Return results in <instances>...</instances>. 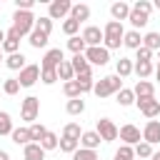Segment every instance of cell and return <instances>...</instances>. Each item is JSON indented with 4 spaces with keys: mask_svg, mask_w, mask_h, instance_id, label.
Listing matches in <instances>:
<instances>
[{
    "mask_svg": "<svg viewBox=\"0 0 160 160\" xmlns=\"http://www.w3.org/2000/svg\"><path fill=\"white\" fill-rule=\"evenodd\" d=\"M115 95H118V105H122V108H128V105L135 102V95H132V90H128V88H122V90L115 92Z\"/></svg>",
    "mask_w": 160,
    "mask_h": 160,
    "instance_id": "cell-34",
    "label": "cell"
},
{
    "mask_svg": "<svg viewBox=\"0 0 160 160\" xmlns=\"http://www.w3.org/2000/svg\"><path fill=\"white\" fill-rule=\"evenodd\" d=\"M155 72H160V62H158V70H155Z\"/></svg>",
    "mask_w": 160,
    "mask_h": 160,
    "instance_id": "cell-53",
    "label": "cell"
},
{
    "mask_svg": "<svg viewBox=\"0 0 160 160\" xmlns=\"http://www.w3.org/2000/svg\"><path fill=\"white\" fill-rule=\"evenodd\" d=\"M38 80H40V65H25L20 70V78H18L20 88H32Z\"/></svg>",
    "mask_w": 160,
    "mask_h": 160,
    "instance_id": "cell-7",
    "label": "cell"
},
{
    "mask_svg": "<svg viewBox=\"0 0 160 160\" xmlns=\"http://www.w3.org/2000/svg\"><path fill=\"white\" fill-rule=\"evenodd\" d=\"M135 105L140 108V112L145 115V118H155L158 112H160V100H155V98H142V100H135Z\"/></svg>",
    "mask_w": 160,
    "mask_h": 160,
    "instance_id": "cell-13",
    "label": "cell"
},
{
    "mask_svg": "<svg viewBox=\"0 0 160 160\" xmlns=\"http://www.w3.org/2000/svg\"><path fill=\"white\" fill-rule=\"evenodd\" d=\"M2 90H5V95H18V90H20L18 78H8V80L2 82Z\"/></svg>",
    "mask_w": 160,
    "mask_h": 160,
    "instance_id": "cell-43",
    "label": "cell"
},
{
    "mask_svg": "<svg viewBox=\"0 0 160 160\" xmlns=\"http://www.w3.org/2000/svg\"><path fill=\"white\" fill-rule=\"evenodd\" d=\"M62 90H65V95L70 98V100H75V98H80L82 92H80V85L75 82V80H68L65 85H62Z\"/></svg>",
    "mask_w": 160,
    "mask_h": 160,
    "instance_id": "cell-36",
    "label": "cell"
},
{
    "mask_svg": "<svg viewBox=\"0 0 160 160\" xmlns=\"http://www.w3.org/2000/svg\"><path fill=\"white\" fill-rule=\"evenodd\" d=\"M18 2V10H28L30 12V8H32V0H15Z\"/></svg>",
    "mask_w": 160,
    "mask_h": 160,
    "instance_id": "cell-48",
    "label": "cell"
},
{
    "mask_svg": "<svg viewBox=\"0 0 160 160\" xmlns=\"http://www.w3.org/2000/svg\"><path fill=\"white\" fill-rule=\"evenodd\" d=\"M72 160H98V152L95 150H85V148H78L72 152Z\"/></svg>",
    "mask_w": 160,
    "mask_h": 160,
    "instance_id": "cell-41",
    "label": "cell"
},
{
    "mask_svg": "<svg viewBox=\"0 0 160 160\" xmlns=\"http://www.w3.org/2000/svg\"><path fill=\"white\" fill-rule=\"evenodd\" d=\"M55 72H58V78H60V80H65V82H68V80H75V72H72V68H70V62H68V60H62V62L58 65V70H55Z\"/></svg>",
    "mask_w": 160,
    "mask_h": 160,
    "instance_id": "cell-26",
    "label": "cell"
},
{
    "mask_svg": "<svg viewBox=\"0 0 160 160\" xmlns=\"http://www.w3.org/2000/svg\"><path fill=\"white\" fill-rule=\"evenodd\" d=\"M62 60H65V58H62V50H60V48H52V50L45 52L40 70H58V65H60Z\"/></svg>",
    "mask_w": 160,
    "mask_h": 160,
    "instance_id": "cell-12",
    "label": "cell"
},
{
    "mask_svg": "<svg viewBox=\"0 0 160 160\" xmlns=\"http://www.w3.org/2000/svg\"><path fill=\"white\" fill-rule=\"evenodd\" d=\"M40 80H42L45 85H52V82L58 80V72H55V70H40Z\"/></svg>",
    "mask_w": 160,
    "mask_h": 160,
    "instance_id": "cell-47",
    "label": "cell"
},
{
    "mask_svg": "<svg viewBox=\"0 0 160 160\" xmlns=\"http://www.w3.org/2000/svg\"><path fill=\"white\" fill-rule=\"evenodd\" d=\"M28 130H30V142H40V140L45 138V132H48L42 122H32V125H30Z\"/></svg>",
    "mask_w": 160,
    "mask_h": 160,
    "instance_id": "cell-27",
    "label": "cell"
},
{
    "mask_svg": "<svg viewBox=\"0 0 160 160\" xmlns=\"http://www.w3.org/2000/svg\"><path fill=\"white\" fill-rule=\"evenodd\" d=\"M12 30L18 32V38H25L35 30V15L28 10H15L12 15Z\"/></svg>",
    "mask_w": 160,
    "mask_h": 160,
    "instance_id": "cell-2",
    "label": "cell"
},
{
    "mask_svg": "<svg viewBox=\"0 0 160 160\" xmlns=\"http://www.w3.org/2000/svg\"><path fill=\"white\" fill-rule=\"evenodd\" d=\"M150 160H160V152H152V158Z\"/></svg>",
    "mask_w": 160,
    "mask_h": 160,
    "instance_id": "cell-51",
    "label": "cell"
},
{
    "mask_svg": "<svg viewBox=\"0 0 160 160\" xmlns=\"http://www.w3.org/2000/svg\"><path fill=\"white\" fill-rule=\"evenodd\" d=\"M65 110H68V115H82V110H85V100H80V98H75V100H68Z\"/></svg>",
    "mask_w": 160,
    "mask_h": 160,
    "instance_id": "cell-28",
    "label": "cell"
},
{
    "mask_svg": "<svg viewBox=\"0 0 160 160\" xmlns=\"http://www.w3.org/2000/svg\"><path fill=\"white\" fill-rule=\"evenodd\" d=\"M58 140H60V138H58L55 132H50V130H48V132H45V138H42L38 145H40L42 150H55V148H58Z\"/></svg>",
    "mask_w": 160,
    "mask_h": 160,
    "instance_id": "cell-30",
    "label": "cell"
},
{
    "mask_svg": "<svg viewBox=\"0 0 160 160\" xmlns=\"http://www.w3.org/2000/svg\"><path fill=\"white\" fill-rule=\"evenodd\" d=\"M75 82L80 85V92H90V90H92V85H95V82H92V75H78V78H75Z\"/></svg>",
    "mask_w": 160,
    "mask_h": 160,
    "instance_id": "cell-39",
    "label": "cell"
},
{
    "mask_svg": "<svg viewBox=\"0 0 160 160\" xmlns=\"http://www.w3.org/2000/svg\"><path fill=\"white\" fill-rule=\"evenodd\" d=\"M95 132L100 135L102 142H110V140L118 138V128H115V122L108 120V118H100V120H98V130H95Z\"/></svg>",
    "mask_w": 160,
    "mask_h": 160,
    "instance_id": "cell-8",
    "label": "cell"
},
{
    "mask_svg": "<svg viewBox=\"0 0 160 160\" xmlns=\"http://www.w3.org/2000/svg\"><path fill=\"white\" fill-rule=\"evenodd\" d=\"M2 42H5V32L0 30V48H2Z\"/></svg>",
    "mask_w": 160,
    "mask_h": 160,
    "instance_id": "cell-50",
    "label": "cell"
},
{
    "mask_svg": "<svg viewBox=\"0 0 160 160\" xmlns=\"http://www.w3.org/2000/svg\"><path fill=\"white\" fill-rule=\"evenodd\" d=\"M5 65H8L10 70H22V68H25V55H22V52H12V55L5 58Z\"/></svg>",
    "mask_w": 160,
    "mask_h": 160,
    "instance_id": "cell-25",
    "label": "cell"
},
{
    "mask_svg": "<svg viewBox=\"0 0 160 160\" xmlns=\"http://www.w3.org/2000/svg\"><path fill=\"white\" fill-rule=\"evenodd\" d=\"M118 135H120V140H122V145H138V142H140V138H142V132H140V128H135L132 122H128V125H122V128L118 130Z\"/></svg>",
    "mask_w": 160,
    "mask_h": 160,
    "instance_id": "cell-9",
    "label": "cell"
},
{
    "mask_svg": "<svg viewBox=\"0 0 160 160\" xmlns=\"http://www.w3.org/2000/svg\"><path fill=\"white\" fill-rule=\"evenodd\" d=\"M100 142H102V140H100V135H98L95 130H88V132L80 135V145H82L85 150H98Z\"/></svg>",
    "mask_w": 160,
    "mask_h": 160,
    "instance_id": "cell-18",
    "label": "cell"
},
{
    "mask_svg": "<svg viewBox=\"0 0 160 160\" xmlns=\"http://www.w3.org/2000/svg\"><path fill=\"white\" fill-rule=\"evenodd\" d=\"M80 135H82V130H80L78 122H68V125L62 128V138H72V140L80 142Z\"/></svg>",
    "mask_w": 160,
    "mask_h": 160,
    "instance_id": "cell-29",
    "label": "cell"
},
{
    "mask_svg": "<svg viewBox=\"0 0 160 160\" xmlns=\"http://www.w3.org/2000/svg\"><path fill=\"white\" fill-rule=\"evenodd\" d=\"M142 48L148 50H160V32H148L142 38Z\"/></svg>",
    "mask_w": 160,
    "mask_h": 160,
    "instance_id": "cell-31",
    "label": "cell"
},
{
    "mask_svg": "<svg viewBox=\"0 0 160 160\" xmlns=\"http://www.w3.org/2000/svg\"><path fill=\"white\" fill-rule=\"evenodd\" d=\"M132 152L138 155V158H152V145H148V142H138L135 148H132Z\"/></svg>",
    "mask_w": 160,
    "mask_h": 160,
    "instance_id": "cell-40",
    "label": "cell"
},
{
    "mask_svg": "<svg viewBox=\"0 0 160 160\" xmlns=\"http://www.w3.org/2000/svg\"><path fill=\"white\" fill-rule=\"evenodd\" d=\"M78 145H80V142L72 140V138H60V140H58V148H60L62 152H70V155L78 150Z\"/></svg>",
    "mask_w": 160,
    "mask_h": 160,
    "instance_id": "cell-35",
    "label": "cell"
},
{
    "mask_svg": "<svg viewBox=\"0 0 160 160\" xmlns=\"http://www.w3.org/2000/svg\"><path fill=\"white\" fill-rule=\"evenodd\" d=\"M135 52H138L135 62H150V60H152V50H148V48H142V45H140Z\"/></svg>",
    "mask_w": 160,
    "mask_h": 160,
    "instance_id": "cell-46",
    "label": "cell"
},
{
    "mask_svg": "<svg viewBox=\"0 0 160 160\" xmlns=\"http://www.w3.org/2000/svg\"><path fill=\"white\" fill-rule=\"evenodd\" d=\"M132 72V60H128V58H120L118 62H115V75L122 80V78H128Z\"/></svg>",
    "mask_w": 160,
    "mask_h": 160,
    "instance_id": "cell-23",
    "label": "cell"
},
{
    "mask_svg": "<svg viewBox=\"0 0 160 160\" xmlns=\"http://www.w3.org/2000/svg\"><path fill=\"white\" fill-rule=\"evenodd\" d=\"M20 115H22V120H28V122L32 125V122L38 120V115H40V98H35V95H28V98L22 100Z\"/></svg>",
    "mask_w": 160,
    "mask_h": 160,
    "instance_id": "cell-5",
    "label": "cell"
},
{
    "mask_svg": "<svg viewBox=\"0 0 160 160\" xmlns=\"http://www.w3.org/2000/svg\"><path fill=\"white\" fill-rule=\"evenodd\" d=\"M35 30L50 35V32H52V20H50V18H35Z\"/></svg>",
    "mask_w": 160,
    "mask_h": 160,
    "instance_id": "cell-38",
    "label": "cell"
},
{
    "mask_svg": "<svg viewBox=\"0 0 160 160\" xmlns=\"http://www.w3.org/2000/svg\"><path fill=\"white\" fill-rule=\"evenodd\" d=\"M10 138H12L15 145H22V148H25V145L30 142V130H28V128H12Z\"/></svg>",
    "mask_w": 160,
    "mask_h": 160,
    "instance_id": "cell-20",
    "label": "cell"
},
{
    "mask_svg": "<svg viewBox=\"0 0 160 160\" xmlns=\"http://www.w3.org/2000/svg\"><path fill=\"white\" fill-rule=\"evenodd\" d=\"M68 48L72 50V55H82L88 45L82 42V38H80V35H75V38H70V40H68Z\"/></svg>",
    "mask_w": 160,
    "mask_h": 160,
    "instance_id": "cell-32",
    "label": "cell"
},
{
    "mask_svg": "<svg viewBox=\"0 0 160 160\" xmlns=\"http://www.w3.org/2000/svg\"><path fill=\"white\" fill-rule=\"evenodd\" d=\"M80 38H82V42H85L88 48H98V45L102 42V30H100L98 25H88Z\"/></svg>",
    "mask_w": 160,
    "mask_h": 160,
    "instance_id": "cell-11",
    "label": "cell"
},
{
    "mask_svg": "<svg viewBox=\"0 0 160 160\" xmlns=\"http://www.w3.org/2000/svg\"><path fill=\"white\" fill-rule=\"evenodd\" d=\"M18 48H20V40H15V38H8V35H5V42H2V48H0V50H5L8 55H12V52H18Z\"/></svg>",
    "mask_w": 160,
    "mask_h": 160,
    "instance_id": "cell-44",
    "label": "cell"
},
{
    "mask_svg": "<svg viewBox=\"0 0 160 160\" xmlns=\"http://www.w3.org/2000/svg\"><path fill=\"white\" fill-rule=\"evenodd\" d=\"M155 75H158V80H160V72H155Z\"/></svg>",
    "mask_w": 160,
    "mask_h": 160,
    "instance_id": "cell-55",
    "label": "cell"
},
{
    "mask_svg": "<svg viewBox=\"0 0 160 160\" xmlns=\"http://www.w3.org/2000/svg\"><path fill=\"white\" fill-rule=\"evenodd\" d=\"M132 158H135L132 148H130V145H120V150L115 152V158H112V160H132Z\"/></svg>",
    "mask_w": 160,
    "mask_h": 160,
    "instance_id": "cell-45",
    "label": "cell"
},
{
    "mask_svg": "<svg viewBox=\"0 0 160 160\" xmlns=\"http://www.w3.org/2000/svg\"><path fill=\"white\" fill-rule=\"evenodd\" d=\"M110 15H112V20L115 22H122V20H128V15H130V5L128 2H112L110 5Z\"/></svg>",
    "mask_w": 160,
    "mask_h": 160,
    "instance_id": "cell-16",
    "label": "cell"
},
{
    "mask_svg": "<svg viewBox=\"0 0 160 160\" xmlns=\"http://www.w3.org/2000/svg\"><path fill=\"white\" fill-rule=\"evenodd\" d=\"M22 155H25V160H42V158H45V150H42L38 142H28Z\"/></svg>",
    "mask_w": 160,
    "mask_h": 160,
    "instance_id": "cell-21",
    "label": "cell"
},
{
    "mask_svg": "<svg viewBox=\"0 0 160 160\" xmlns=\"http://www.w3.org/2000/svg\"><path fill=\"white\" fill-rule=\"evenodd\" d=\"M0 160H10V155H8L5 150H0Z\"/></svg>",
    "mask_w": 160,
    "mask_h": 160,
    "instance_id": "cell-49",
    "label": "cell"
},
{
    "mask_svg": "<svg viewBox=\"0 0 160 160\" xmlns=\"http://www.w3.org/2000/svg\"><path fill=\"white\" fill-rule=\"evenodd\" d=\"M70 18H72V20H78V22H82V20H88V18H90V8H88V5H82V2L72 5V8H70Z\"/></svg>",
    "mask_w": 160,
    "mask_h": 160,
    "instance_id": "cell-22",
    "label": "cell"
},
{
    "mask_svg": "<svg viewBox=\"0 0 160 160\" xmlns=\"http://www.w3.org/2000/svg\"><path fill=\"white\" fill-rule=\"evenodd\" d=\"M70 8H72L70 0H52V2H50V10H48V18H50V20L65 18V15H70Z\"/></svg>",
    "mask_w": 160,
    "mask_h": 160,
    "instance_id": "cell-10",
    "label": "cell"
},
{
    "mask_svg": "<svg viewBox=\"0 0 160 160\" xmlns=\"http://www.w3.org/2000/svg\"><path fill=\"white\" fill-rule=\"evenodd\" d=\"M80 30V22L78 20H72V18H68L65 22H62V32L65 35H70V38H75V32Z\"/></svg>",
    "mask_w": 160,
    "mask_h": 160,
    "instance_id": "cell-42",
    "label": "cell"
},
{
    "mask_svg": "<svg viewBox=\"0 0 160 160\" xmlns=\"http://www.w3.org/2000/svg\"><path fill=\"white\" fill-rule=\"evenodd\" d=\"M122 35H125V30H122V22H115V20H110V22L105 25V30H102V42H105V50H115V48H120V42H122Z\"/></svg>",
    "mask_w": 160,
    "mask_h": 160,
    "instance_id": "cell-3",
    "label": "cell"
},
{
    "mask_svg": "<svg viewBox=\"0 0 160 160\" xmlns=\"http://www.w3.org/2000/svg\"><path fill=\"white\" fill-rule=\"evenodd\" d=\"M12 132V120L5 110H0V135H10Z\"/></svg>",
    "mask_w": 160,
    "mask_h": 160,
    "instance_id": "cell-37",
    "label": "cell"
},
{
    "mask_svg": "<svg viewBox=\"0 0 160 160\" xmlns=\"http://www.w3.org/2000/svg\"><path fill=\"white\" fill-rule=\"evenodd\" d=\"M70 68H72L75 78H78V75H90V62L85 60V55H72V60H70Z\"/></svg>",
    "mask_w": 160,
    "mask_h": 160,
    "instance_id": "cell-17",
    "label": "cell"
},
{
    "mask_svg": "<svg viewBox=\"0 0 160 160\" xmlns=\"http://www.w3.org/2000/svg\"><path fill=\"white\" fill-rule=\"evenodd\" d=\"M120 90H122V80L118 75H108V78H102V80H98L92 85V92L98 98H108V95H115Z\"/></svg>",
    "mask_w": 160,
    "mask_h": 160,
    "instance_id": "cell-4",
    "label": "cell"
},
{
    "mask_svg": "<svg viewBox=\"0 0 160 160\" xmlns=\"http://www.w3.org/2000/svg\"><path fill=\"white\" fill-rule=\"evenodd\" d=\"M28 38H30L28 42H30L35 50H40V48H45V45H48V38H50V35H45V32H40V30H32Z\"/></svg>",
    "mask_w": 160,
    "mask_h": 160,
    "instance_id": "cell-24",
    "label": "cell"
},
{
    "mask_svg": "<svg viewBox=\"0 0 160 160\" xmlns=\"http://www.w3.org/2000/svg\"><path fill=\"white\" fill-rule=\"evenodd\" d=\"M142 142L148 145L160 142V120H148V125L142 128Z\"/></svg>",
    "mask_w": 160,
    "mask_h": 160,
    "instance_id": "cell-14",
    "label": "cell"
},
{
    "mask_svg": "<svg viewBox=\"0 0 160 160\" xmlns=\"http://www.w3.org/2000/svg\"><path fill=\"white\" fill-rule=\"evenodd\" d=\"M82 55H85V60H88V62L100 65V68H102V65H108V60H110V50H105V48H100V45H98V48H85V52H82Z\"/></svg>",
    "mask_w": 160,
    "mask_h": 160,
    "instance_id": "cell-6",
    "label": "cell"
},
{
    "mask_svg": "<svg viewBox=\"0 0 160 160\" xmlns=\"http://www.w3.org/2000/svg\"><path fill=\"white\" fill-rule=\"evenodd\" d=\"M150 10H152V2H148V0H138V2L130 8L128 20H130L132 30H138V28H145V25H148V20H150Z\"/></svg>",
    "mask_w": 160,
    "mask_h": 160,
    "instance_id": "cell-1",
    "label": "cell"
},
{
    "mask_svg": "<svg viewBox=\"0 0 160 160\" xmlns=\"http://www.w3.org/2000/svg\"><path fill=\"white\" fill-rule=\"evenodd\" d=\"M155 8H158V10H160V0H155Z\"/></svg>",
    "mask_w": 160,
    "mask_h": 160,
    "instance_id": "cell-52",
    "label": "cell"
},
{
    "mask_svg": "<svg viewBox=\"0 0 160 160\" xmlns=\"http://www.w3.org/2000/svg\"><path fill=\"white\" fill-rule=\"evenodd\" d=\"M132 95H135V100L152 98V95H155V85H152V82H148V80H138V85L132 88Z\"/></svg>",
    "mask_w": 160,
    "mask_h": 160,
    "instance_id": "cell-15",
    "label": "cell"
},
{
    "mask_svg": "<svg viewBox=\"0 0 160 160\" xmlns=\"http://www.w3.org/2000/svg\"><path fill=\"white\" fill-rule=\"evenodd\" d=\"M132 72H138V78L145 80V78H150V72H152V62H135V65H132Z\"/></svg>",
    "mask_w": 160,
    "mask_h": 160,
    "instance_id": "cell-33",
    "label": "cell"
},
{
    "mask_svg": "<svg viewBox=\"0 0 160 160\" xmlns=\"http://www.w3.org/2000/svg\"><path fill=\"white\" fill-rule=\"evenodd\" d=\"M122 45L130 48V50H138V48L142 45V35H140V30H128V32L122 35Z\"/></svg>",
    "mask_w": 160,
    "mask_h": 160,
    "instance_id": "cell-19",
    "label": "cell"
},
{
    "mask_svg": "<svg viewBox=\"0 0 160 160\" xmlns=\"http://www.w3.org/2000/svg\"><path fill=\"white\" fill-rule=\"evenodd\" d=\"M0 62H2V50H0Z\"/></svg>",
    "mask_w": 160,
    "mask_h": 160,
    "instance_id": "cell-54",
    "label": "cell"
}]
</instances>
